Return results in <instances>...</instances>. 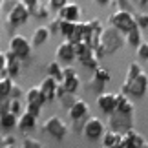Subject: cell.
I'll return each instance as SVG.
<instances>
[{"label":"cell","instance_id":"6da1fadb","mask_svg":"<svg viewBox=\"0 0 148 148\" xmlns=\"http://www.w3.org/2000/svg\"><path fill=\"white\" fill-rule=\"evenodd\" d=\"M108 22H110V26H113L115 29L121 31L123 35H126L128 31L137 27V24H135V15H132V11H128V9H115L110 15Z\"/></svg>","mask_w":148,"mask_h":148},{"label":"cell","instance_id":"7a4b0ae2","mask_svg":"<svg viewBox=\"0 0 148 148\" xmlns=\"http://www.w3.org/2000/svg\"><path fill=\"white\" fill-rule=\"evenodd\" d=\"M123 37L124 35L119 29H115L113 26L104 27V31H102V35H101V46L104 48L106 55L115 53L119 48H123V44H126V42L123 40Z\"/></svg>","mask_w":148,"mask_h":148},{"label":"cell","instance_id":"3957f363","mask_svg":"<svg viewBox=\"0 0 148 148\" xmlns=\"http://www.w3.org/2000/svg\"><path fill=\"white\" fill-rule=\"evenodd\" d=\"M121 92L126 93L130 99H141V97H145L146 92H148V75L143 71L137 79H134V81H126V79H124Z\"/></svg>","mask_w":148,"mask_h":148},{"label":"cell","instance_id":"277c9868","mask_svg":"<svg viewBox=\"0 0 148 148\" xmlns=\"http://www.w3.org/2000/svg\"><path fill=\"white\" fill-rule=\"evenodd\" d=\"M29 9L26 8L24 4L20 2H15L13 5H11V9L8 11V16H5V22H8L9 27H18V26H24L27 20H29Z\"/></svg>","mask_w":148,"mask_h":148},{"label":"cell","instance_id":"5b68a950","mask_svg":"<svg viewBox=\"0 0 148 148\" xmlns=\"http://www.w3.org/2000/svg\"><path fill=\"white\" fill-rule=\"evenodd\" d=\"M42 130L46 134H49L51 137H55V139H64L70 128H68V124L62 121L59 115H51L42 123Z\"/></svg>","mask_w":148,"mask_h":148},{"label":"cell","instance_id":"8992f818","mask_svg":"<svg viewBox=\"0 0 148 148\" xmlns=\"http://www.w3.org/2000/svg\"><path fill=\"white\" fill-rule=\"evenodd\" d=\"M31 46L33 44L24 35H13L9 40V51H13L20 60H26L31 57Z\"/></svg>","mask_w":148,"mask_h":148},{"label":"cell","instance_id":"52a82bcc","mask_svg":"<svg viewBox=\"0 0 148 148\" xmlns=\"http://www.w3.org/2000/svg\"><path fill=\"white\" fill-rule=\"evenodd\" d=\"M104 132H106V126L99 117H88L82 124V134H84V137L90 139V141L102 139V134Z\"/></svg>","mask_w":148,"mask_h":148},{"label":"cell","instance_id":"ba28073f","mask_svg":"<svg viewBox=\"0 0 148 148\" xmlns=\"http://www.w3.org/2000/svg\"><path fill=\"white\" fill-rule=\"evenodd\" d=\"M108 128L115 130V132H121V134L128 132V130L134 128V115L113 112V113H110V119H108Z\"/></svg>","mask_w":148,"mask_h":148},{"label":"cell","instance_id":"9c48e42d","mask_svg":"<svg viewBox=\"0 0 148 148\" xmlns=\"http://www.w3.org/2000/svg\"><path fill=\"white\" fill-rule=\"evenodd\" d=\"M62 84H64L68 93H77L79 88H81V77L77 75L75 68L66 66L64 68V79H62Z\"/></svg>","mask_w":148,"mask_h":148},{"label":"cell","instance_id":"30bf717a","mask_svg":"<svg viewBox=\"0 0 148 148\" xmlns=\"http://www.w3.org/2000/svg\"><path fill=\"white\" fill-rule=\"evenodd\" d=\"M55 57L57 60H62V62H73L77 59V51H75V44L70 42V40H64L57 46L55 51Z\"/></svg>","mask_w":148,"mask_h":148},{"label":"cell","instance_id":"8fae6325","mask_svg":"<svg viewBox=\"0 0 148 148\" xmlns=\"http://www.w3.org/2000/svg\"><path fill=\"white\" fill-rule=\"evenodd\" d=\"M59 81L57 79H53L51 75H46L44 77V81L38 84L40 86V90H42V95L46 97V102H53V101H57V88H59Z\"/></svg>","mask_w":148,"mask_h":148},{"label":"cell","instance_id":"7c38bea8","mask_svg":"<svg viewBox=\"0 0 148 148\" xmlns=\"http://www.w3.org/2000/svg\"><path fill=\"white\" fill-rule=\"evenodd\" d=\"M97 106L102 113L110 115L117 110V101H115V93H108V92H102L97 95Z\"/></svg>","mask_w":148,"mask_h":148},{"label":"cell","instance_id":"4fadbf2b","mask_svg":"<svg viewBox=\"0 0 148 148\" xmlns=\"http://www.w3.org/2000/svg\"><path fill=\"white\" fill-rule=\"evenodd\" d=\"M57 15H59L62 20L79 22V18H81V15H82V9H81V5L75 4V2H66Z\"/></svg>","mask_w":148,"mask_h":148},{"label":"cell","instance_id":"5bb4252c","mask_svg":"<svg viewBox=\"0 0 148 148\" xmlns=\"http://www.w3.org/2000/svg\"><path fill=\"white\" fill-rule=\"evenodd\" d=\"M110 79H112V75H110V70H108V68H102V66L95 68L93 75H92V88L97 90L99 93H102V88H104L106 82H110Z\"/></svg>","mask_w":148,"mask_h":148},{"label":"cell","instance_id":"9a60e30c","mask_svg":"<svg viewBox=\"0 0 148 148\" xmlns=\"http://www.w3.org/2000/svg\"><path fill=\"white\" fill-rule=\"evenodd\" d=\"M88 113H90V106H88V102L84 101V99H81V97H77V101L73 102V106L68 110V115H70L71 121H81V119H86Z\"/></svg>","mask_w":148,"mask_h":148},{"label":"cell","instance_id":"2e32d148","mask_svg":"<svg viewBox=\"0 0 148 148\" xmlns=\"http://www.w3.org/2000/svg\"><path fill=\"white\" fill-rule=\"evenodd\" d=\"M145 145H146L145 137L139 132H135L134 128L123 134V146L124 148H145Z\"/></svg>","mask_w":148,"mask_h":148},{"label":"cell","instance_id":"e0dca14e","mask_svg":"<svg viewBox=\"0 0 148 148\" xmlns=\"http://www.w3.org/2000/svg\"><path fill=\"white\" fill-rule=\"evenodd\" d=\"M5 57H8V64H5V68H8V73L11 79H16L20 75V70H22V60L16 57L13 51H5Z\"/></svg>","mask_w":148,"mask_h":148},{"label":"cell","instance_id":"ac0fdd59","mask_svg":"<svg viewBox=\"0 0 148 148\" xmlns=\"http://www.w3.org/2000/svg\"><path fill=\"white\" fill-rule=\"evenodd\" d=\"M115 101H117V110H115V112L126 113V115H134L135 106H134L132 99H130L126 93H123V92H121V93H115Z\"/></svg>","mask_w":148,"mask_h":148},{"label":"cell","instance_id":"d6986e66","mask_svg":"<svg viewBox=\"0 0 148 148\" xmlns=\"http://www.w3.org/2000/svg\"><path fill=\"white\" fill-rule=\"evenodd\" d=\"M37 119L35 115H31L29 112H22L18 115V124H16V128L20 130V132H31V130L37 128Z\"/></svg>","mask_w":148,"mask_h":148},{"label":"cell","instance_id":"ffe728a7","mask_svg":"<svg viewBox=\"0 0 148 148\" xmlns=\"http://www.w3.org/2000/svg\"><path fill=\"white\" fill-rule=\"evenodd\" d=\"M24 99H26V102H29V104H38V106H44V104H46V97L42 95L40 86H31L26 92Z\"/></svg>","mask_w":148,"mask_h":148},{"label":"cell","instance_id":"44dd1931","mask_svg":"<svg viewBox=\"0 0 148 148\" xmlns=\"http://www.w3.org/2000/svg\"><path fill=\"white\" fill-rule=\"evenodd\" d=\"M51 37V31L48 26H38L35 31H33V37H31V44L33 46H42V44L48 42V38Z\"/></svg>","mask_w":148,"mask_h":148},{"label":"cell","instance_id":"7402d4cb","mask_svg":"<svg viewBox=\"0 0 148 148\" xmlns=\"http://www.w3.org/2000/svg\"><path fill=\"white\" fill-rule=\"evenodd\" d=\"M115 145H123V134L112 128H106V132L102 134V146H115Z\"/></svg>","mask_w":148,"mask_h":148},{"label":"cell","instance_id":"603a6c76","mask_svg":"<svg viewBox=\"0 0 148 148\" xmlns=\"http://www.w3.org/2000/svg\"><path fill=\"white\" fill-rule=\"evenodd\" d=\"M18 124V115L13 112H5L0 115V130H13Z\"/></svg>","mask_w":148,"mask_h":148},{"label":"cell","instance_id":"cb8c5ba5","mask_svg":"<svg viewBox=\"0 0 148 148\" xmlns=\"http://www.w3.org/2000/svg\"><path fill=\"white\" fill-rule=\"evenodd\" d=\"M124 42L132 48H137L139 44L143 42V29H141V27H134L132 31H128L126 35H124Z\"/></svg>","mask_w":148,"mask_h":148},{"label":"cell","instance_id":"d4e9b609","mask_svg":"<svg viewBox=\"0 0 148 148\" xmlns=\"http://www.w3.org/2000/svg\"><path fill=\"white\" fill-rule=\"evenodd\" d=\"M46 71H48V75L57 79L59 82H62V79H64V68L60 66L59 60H51L49 64H48V68H46Z\"/></svg>","mask_w":148,"mask_h":148},{"label":"cell","instance_id":"484cf974","mask_svg":"<svg viewBox=\"0 0 148 148\" xmlns=\"http://www.w3.org/2000/svg\"><path fill=\"white\" fill-rule=\"evenodd\" d=\"M82 37H84V22H75V27H73L71 35L66 38V40H70L73 44H79L82 42Z\"/></svg>","mask_w":148,"mask_h":148},{"label":"cell","instance_id":"4316f807","mask_svg":"<svg viewBox=\"0 0 148 148\" xmlns=\"http://www.w3.org/2000/svg\"><path fill=\"white\" fill-rule=\"evenodd\" d=\"M75 51H77V60H81V59H84V57H90V55L95 53L93 48L90 46L88 42H79V44H75Z\"/></svg>","mask_w":148,"mask_h":148},{"label":"cell","instance_id":"83f0119b","mask_svg":"<svg viewBox=\"0 0 148 148\" xmlns=\"http://www.w3.org/2000/svg\"><path fill=\"white\" fill-rule=\"evenodd\" d=\"M13 79L11 77H4L0 79V97H9L11 90H13Z\"/></svg>","mask_w":148,"mask_h":148},{"label":"cell","instance_id":"f1b7e54d","mask_svg":"<svg viewBox=\"0 0 148 148\" xmlns=\"http://www.w3.org/2000/svg\"><path fill=\"white\" fill-rule=\"evenodd\" d=\"M141 73H143V66H141L139 62H132V64L128 66V71H126V81H134Z\"/></svg>","mask_w":148,"mask_h":148},{"label":"cell","instance_id":"f546056e","mask_svg":"<svg viewBox=\"0 0 148 148\" xmlns=\"http://www.w3.org/2000/svg\"><path fill=\"white\" fill-rule=\"evenodd\" d=\"M99 60H101V59H97V57H95V53H93V55H90V57H84V59H81L79 62H81L84 68H88V70L93 71L95 68H99Z\"/></svg>","mask_w":148,"mask_h":148},{"label":"cell","instance_id":"4dcf8cb0","mask_svg":"<svg viewBox=\"0 0 148 148\" xmlns=\"http://www.w3.org/2000/svg\"><path fill=\"white\" fill-rule=\"evenodd\" d=\"M9 99H11V97H9ZM24 110H26V104H22L20 99H11V101H9V112H13L15 115H20Z\"/></svg>","mask_w":148,"mask_h":148},{"label":"cell","instance_id":"1f68e13d","mask_svg":"<svg viewBox=\"0 0 148 148\" xmlns=\"http://www.w3.org/2000/svg\"><path fill=\"white\" fill-rule=\"evenodd\" d=\"M73 27H75V22H70V20H62V24H60V35L68 38L71 35V31H73Z\"/></svg>","mask_w":148,"mask_h":148},{"label":"cell","instance_id":"d6a6232c","mask_svg":"<svg viewBox=\"0 0 148 148\" xmlns=\"http://www.w3.org/2000/svg\"><path fill=\"white\" fill-rule=\"evenodd\" d=\"M49 13H51L49 5H46V4H40V5L37 8V11L33 13V16H35V18H48V16H49Z\"/></svg>","mask_w":148,"mask_h":148},{"label":"cell","instance_id":"836d02e7","mask_svg":"<svg viewBox=\"0 0 148 148\" xmlns=\"http://www.w3.org/2000/svg\"><path fill=\"white\" fill-rule=\"evenodd\" d=\"M59 101H60V106H64L66 110H70V108L73 106V102L77 101V97H75V93H66L64 97H60Z\"/></svg>","mask_w":148,"mask_h":148},{"label":"cell","instance_id":"e575fe53","mask_svg":"<svg viewBox=\"0 0 148 148\" xmlns=\"http://www.w3.org/2000/svg\"><path fill=\"white\" fill-rule=\"evenodd\" d=\"M135 24L141 29H146L148 27V13H137L135 15Z\"/></svg>","mask_w":148,"mask_h":148},{"label":"cell","instance_id":"d590c367","mask_svg":"<svg viewBox=\"0 0 148 148\" xmlns=\"http://www.w3.org/2000/svg\"><path fill=\"white\" fill-rule=\"evenodd\" d=\"M22 148H42V143L38 139H33V137H26L22 141Z\"/></svg>","mask_w":148,"mask_h":148},{"label":"cell","instance_id":"8d00e7d4","mask_svg":"<svg viewBox=\"0 0 148 148\" xmlns=\"http://www.w3.org/2000/svg\"><path fill=\"white\" fill-rule=\"evenodd\" d=\"M135 49H137V57L141 60H148V42H141Z\"/></svg>","mask_w":148,"mask_h":148},{"label":"cell","instance_id":"74e56055","mask_svg":"<svg viewBox=\"0 0 148 148\" xmlns=\"http://www.w3.org/2000/svg\"><path fill=\"white\" fill-rule=\"evenodd\" d=\"M60 24H62V18H60L59 15H57L55 18L48 24V27H49V31H51V33H60Z\"/></svg>","mask_w":148,"mask_h":148},{"label":"cell","instance_id":"f35d334b","mask_svg":"<svg viewBox=\"0 0 148 148\" xmlns=\"http://www.w3.org/2000/svg\"><path fill=\"white\" fill-rule=\"evenodd\" d=\"M22 4L26 5L27 9H29V13H31V16H33V13L37 11V8L40 5V0H20Z\"/></svg>","mask_w":148,"mask_h":148},{"label":"cell","instance_id":"ab89813d","mask_svg":"<svg viewBox=\"0 0 148 148\" xmlns=\"http://www.w3.org/2000/svg\"><path fill=\"white\" fill-rule=\"evenodd\" d=\"M26 112H29L31 115H35V117H40V113H42V106H38V104H29V102H26Z\"/></svg>","mask_w":148,"mask_h":148},{"label":"cell","instance_id":"60d3db41","mask_svg":"<svg viewBox=\"0 0 148 148\" xmlns=\"http://www.w3.org/2000/svg\"><path fill=\"white\" fill-rule=\"evenodd\" d=\"M68 2V0H48V5H49V9L51 11H55V13H59L60 8Z\"/></svg>","mask_w":148,"mask_h":148},{"label":"cell","instance_id":"b9f144b4","mask_svg":"<svg viewBox=\"0 0 148 148\" xmlns=\"http://www.w3.org/2000/svg\"><path fill=\"white\" fill-rule=\"evenodd\" d=\"M24 95H26V92H22L20 86L13 84V90H11V95H9V97H11V99H20V97H24Z\"/></svg>","mask_w":148,"mask_h":148},{"label":"cell","instance_id":"7bdbcfd3","mask_svg":"<svg viewBox=\"0 0 148 148\" xmlns=\"http://www.w3.org/2000/svg\"><path fill=\"white\" fill-rule=\"evenodd\" d=\"M9 97H0V115L5 112H9Z\"/></svg>","mask_w":148,"mask_h":148},{"label":"cell","instance_id":"ee69618b","mask_svg":"<svg viewBox=\"0 0 148 148\" xmlns=\"http://www.w3.org/2000/svg\"><path fill=\"white\" fill-rule=\"evenodd\" d=\"M117 4H119V9L132 11V8H134V0H117Z\"/></svg>","mask_w":148,"mask_h":148},{"label":"cell","instance_id":"f6af8a7d","mask_svg":"<svg viewBox=\"0 0 148 148\" xmlns=\"http://www.w3.org/2000/svg\"><path fill=\"white\" fill-rule=\"evenodd\" d=\"M2 139H4V145H16V137L11 134H2Z\"/></svg>","mask_w":148,"mask_h":148},{"label":"cell","instance_id":"bcb514c9","mask_svg":"<svg viewBox=\"0 0 148 148\" xmlns=\"http://www.w3.org/2000/svg\"><path fill=\"white\" fill-rule=\"evenodd\" d=\"M5 64H8V57H5V53L0 51V70H4Z\"/></svg>","mask_w":148,"mask_h":148},{"label":"cell","instance_id":"7dc6e473","mask_svg":"<svg viewBox=\"0 0 148 148\" xmlns=\"http://www.w3.org/2000/svg\"><path fill=\"white\" fill-rule=\"evenodd\" d=\"M95 2H97L99 5H108V4L112 2V0H95Z\"/></svg>","mask_w":148,"mask_h":148},{"label":"cell","instance_id":"c3c4849f","mask_svg":"<svg viewBox=\"0 0 148 148\" xmlns=\"http://www.w3.org/2000/svg\"><path fill=\"white\" fill-rule=\"evenodd\" d=\"M137 2L143 5V8H146V5H148V0H137Z\"/></svg>","mask_w":148,"mask_h":148},{"label":"cell","instance_id":"681fc988","mask_svg":"<svg viewBox=\"0 0 148 148\" xmlns=\"http://www.w3.org/2000/svg\"><path fill=\"white\" fill-rule=\"evenodd\" d=\"M102 148H124L123 145H115V146H102Z\"/></svg>","mask_w":148,"mask_h":148},{"label":"cell","instance_id":"f907efd6","mask_svg":"<svg viewBox=\"0 0 148 148\" xmlns=\"http://www.w3.org/2000/svg\"><path fill=\"white\" fill-rule=\"evenodd\" d=\"M2 148H16V145H4Z\"/></svg>","mask_w":148,"mask_h":148},{"label":"cell","instance_id":"816d5d0a","mask_svg":"<svg viewBox=\"0 0 148 148\" xmlns=\"http://www.w3.org/2000/svg\"><path fill=\"white\" fill-rule=\"evenodd\" d=\"M4 146V139H2V134H0V148Z\"/></svg>","mask_w":148,"mask_h":148},{"label":"cell","instance_id":"f5cc1de1","mask_svg":"<svg viewBox=\"0 0 148 148\" xmlns=\"http://www.w3.org/2000/svg\"><path fill=\"white\" fill-rule=\"evenodd\" d=\"M2 4H4V0H0V8H2Z\"/></svg>","mask_w":148,"mask_h":148},{"label":"cell","instance_id":"db71d44e","mask_svg":"<svg viewBox=\"0 0 148 148\" xmlns=\"http://www.w3.org/2000/svg\"><path fill=\"white\" fill-rule=\"evenodd\" d=\"M146 8H148V5H146Z\"/></svg>","mask_w":148,"mask_h":148}]
</instances>
